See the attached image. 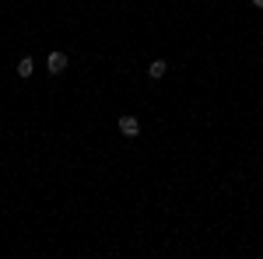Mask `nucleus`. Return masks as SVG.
<instances>
[{"instance_id":"obj_1","label":"nucleus","mask_w":263,"mask_h":259,"mask_svg":"<svg viewBox=\"0 0 263 259\" xmlns=\"http://www.w3.org/2000/svg\"><path fill=\"white\" fill-rule=\"evenodd\" d=\"M46 70H49L53 77L63 74V70H67V53H49V56H46Z\"/></svg>"},{"instance_id":"obj_2","label":"nucleus","mask_w":263,"mask_h":259,"mask_svg":"<svg viewBox=\"0 0 263 259\" xmlns=\"http://www.w3.org/2000/svg\"><path fill=\"white\" fill-rule=\"evenodd\" d=\"M120 133L123 137H137L141 133V119L137 116H120Z\"/></svg>"},{"instance_id":"obj_3","label":"nucleus","mask_w":263,"mask_h":259,"mask_svg":"<svg viewBox=\"0 0 263 259\" xmlns=\"http://www.w3.org/2000/svg\"><path fill=\"white\" fill-rule=\"evenodd\" d=\"M165 74H168V63H165V60H151V67H147V77L158 81V77H165Z\"/></svg>"},{"instance_id":"obj_4","label":"nucleus","mask_w":263,"mask_h":259,"mask_svg":"<svg viewBox=\"0 0 263 259\" xmlns=\"http://www.w3.org/2000/svg\"><path fill=\"white\" fill-rule=\"evenodd\" d=\"M35 74V60L32 56H21L18 60V77H32Z\"/></svg>"},{"instance_id":"obj_5","label":"nucleus","mask_w":263,"mask_h":259,"mask_svg":"<svg viewBox=\"0 0 263 259\" xmlns=\"http://www.w3.org/2000/svg\"><path fill=\"white\" fill-rule=\"evenodd\" d=\"M253 7H263V0H253Z\"/></svg>"}]
</instances>
